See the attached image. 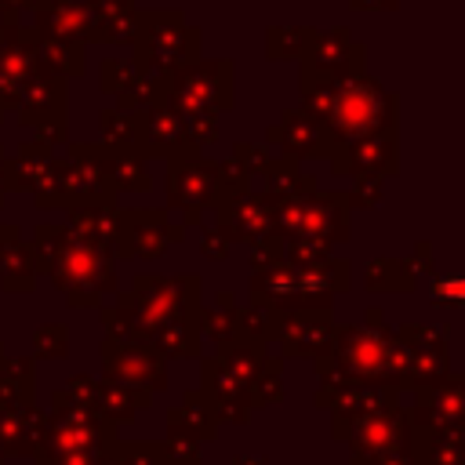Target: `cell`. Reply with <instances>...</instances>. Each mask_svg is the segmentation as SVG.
<instances>
[{"label":"cell","instance_id":"6da1fadb","mask_svg":"<svg viewBox=\"0 0 465 465\" xmlns=\"http://www.w3.org/2000/svg\"><path fill=\"white\" fill-rule=\"evenodd\" d=\"M203 309V283L196 272H134L131 287L116 294V302H102L98 316L105 338L127 345H153L160 356L196 360L200 331L196 316Z\"/></svg>","mask_w":465,"mask_h":465},{"label":"cell","instance_id":"7a4b0ae2","mask_svg":"<svg viewBox=\"0 0 465 465\" xmlns=\"http://www.w3.org/2000/svg\"><path fill=\"white\" fill-rule=\"evenodd\" d=\"M316 378H352V381H367V385H392V389H407V349L396 338V327L385 323L381 309H367L363 323H338L331 349L323 356L312 360Z\"/></svg>","mask_w":465,"mask_h":465},{"label":"cell","instance_id":"3957f363","mask_svg":"<svg viewBox=\"0 0 465 465\" xmlns=\"http://www.w3.org/2000/svg\"><path fill=\"white\" fill-rule=\"evenodd\" d=\"M302 98H305L302 109L323 120L334 149L371 134L396 131V94H389L378 80L363 73L327 84H302Z\"/></svg>","mask_w":465,"mask_h":465},{"label":"cell","instance_id":"277c9868","mask_svg":"<svg viewBox=\"0 0 465 465\" xmlns=\"http://www.w3.org/2000/svg\"><path fill=\"white\" fill-rule=\"evenodd\" d=\"M352 269L345 258L331 254L316 265H287L276 262L269 269L251 272L247 302L269 305L276 312H298V309H334V298L349 291Z\"/></svg>","mask_w":465,"mask_h":465},{"label":"cell","instance_id":"5b68a950","mask_svg":"<svg viewBox=\"0 0 465 465\" xmlns=\"http://www.w3.org/2000/svg\"><path fill=\"white\" fill-rule=\"evenodd\" d=\"M276 236L280 240H323L331 247L345 243L352 236V207L345 193L312 189L294 200H280L276 211Z\"/></svg>","mask_w":465,"mask_h":465},{"label":"cell","instance_id":"8992f818","mask_svg":"<svg viewBox=\"0 0 465 465\" xmlns=\"http://www.w3.org/2000/svg\"><path fill=\"white\" fill-rule=\"evenodd\" d=\"M47 280L62 291V298H65L69 309H87V305L98 309L105 302V294H116L120 291L116 265L102 251H94V247H87V243H80L73 236L62 247L58 262L51 265Z\"/></svg>","mask_w":465,"mask_h":465},{"label":"cell","instance_id":"52a82bcc","mask_svg":"<svg viewBox=\"0 0 465 465\" xmlns=\"http://www.w3.org/2000/svg\"><path fill=\"white\" fill-rule=\"evenodd\" d=\"M331 436L349 443V465H367L385 454H403L411 440V421L407 411H378L349 421H331Z\"/></svg>","mask_w":465,"mask_h":465},{"label":"cell","instance_id":"ba28073f","mask_svg":"<svg viewBox=\"0 0 465 465\" xmlns=\"http://www.w3.org/2000/svg\"><path fill=\"white\" fill-rule=\"evenodd\" d=\"M116 203V189L109 182L102 145L98 142H69V156H62L58 171V207H105Z\"/></svg>","mask_w":465,"mask_h":465},{"label":"cell","instance_id":"9c48e42d","mask_svg":"<svg viewBox=\"0 0 465 465\" xmlns=\"http://www.w3.org/2000/svg\"><path fill=\"white\" fill-rule=\"evenodd\" d=\"M196 58V33L182 25L178 15L156 11L142 22V36H138V73L145 80L167 76L182 65H189Z\"/></svg>","mask_w":465,"mask_h":465},{"label":"cell","instance_id":"30bf717a","mask_svg":"<svg viewBox=\"0 0 465 465\" xmlns=\"http://www.w3.org/2000/svg\"><path fill=\"white\" fill-rule=\"evenodd\" d=\"M203 207H214V160H203V153L167 160V211H178V222L196 229L203 222Z\"/></svg>","mask_w":465,"mask_h":465},{"label":"cell","instance_id":"8fae6325","mask_svg":"<svg viewBox=\"0 0 465 465\" xmlns=\"http://www.w3.org/2000/svg\"><path fill=\"white\" fill-rule=\"evenodd\" d=\"M73 240L102 251L109 262L131 258V207L105 203V207H73L65 211V222Z\"/></svg>","mask_w":465,"mask_h":465},{"label":"cell","instance_id":"7c38bea8","mask_svg":"<svg viewBox=\"0 0 465 465\" xmlns=\"http://www.w3.org/2000/svg\"><path fill=\"white\" fill-rule=\"evenodd\" d=\"M312 403L327 407L331 421H349V418H363V414L403 407L400 403V389H392V385H367V381H352V378H341V374L320 378Z\"/></svg>","mask_w":465,"mask_h":465},{"label":"cell","instance_id":"4fadbf2b","mask_svg":"<svg viewBox=\"0 0 465 465\" xmlns=\"http://www.w3.org/2000/svg\"><path fill=\"white\" fill-rule=\"evenodd\" d=\"M396 338L407 349V389L440 381L450 371V323H403Z\"/></svg>","mask_w":465,"mask_h":465},{"label":"cell","instance_id":"5bb4252c","mask_svg":"<svg viewBox=\"0 0 465 465\" xmlns=\"http://www.w3.org/2000/svg\"><path fill=\"white\" fill-rule=\"evenodd\" d=\"M102 378L134 385L142 392H163L167 389V356H160L153 345H127V341H102Z\"/></svg>","mask_w":465,"mask_h":465},{"label":"cell","instance_id":"9a60e30c","mask_svg":"<svg viewBox=\"0 0 465 465\" xmlns=\"http://www.w3.org/2000/svg\"><path fill=\"white\" fill-rule=\"evenodd\" d=\"M403 411L411 429H465V378L447 371L440 381L418 385L414 403Z\"/></svg>","mask_w":465,"mask_h":465},{"label":"cell","instance_id":"2e32d148","mask_svg":"<svg viewBox=\"0 0 465 465\" xmlns=\"http://www.w3.org/2000/svg\"><path fill=\"white\" fill-rule=\"evenodd\" d=\"M334 309H298V312H283L280 320V356L283 360H316L331 349L334 338Z\"/></svg>","mask_w":465,"mask_h":465},{"label":"cell","instance_id":"e0dca14e","mask_svg":"<svg viewBox=\"0 0 465 465\" xmlns=\"http://www.w3.org/2000/svg\"><path fill=\"white\" fill-rule=\"evenodd\" d=\"M276 211L280 200L269 193H243L222 207H214L218 222L214 229H222L232 243H251L262 236H276Z\"/></svg>","mask_w":465,"mask_h":465},{"label":"cell","instance_id":"ac0fdd59","mask_svg":"<svg viewBox=\"0 0 465 465\" xmlns=\"http://www.w3.org/2000/svg\"><path fill=\"white\" fill-rule=\"evenodd\" d=\"M396 131H385V134H371V138H360V142H349V145H338L331 153V171L334 174H345V178H392L396 174Z\"/></svg>","mask_w":465,"mask_h":465},{"label":"cell","instance_id":"d6986e66","mask_svg":"<svg viewBox=\"0 0 465 465\" xmlns=\"http://www.w3.org/2000/svg\"><path fill=\"white\" fill-rule=\"evenodd\" d=\"M363 73V47L349 40V33L334 29L309 44V58L302 65V84H327Z\"/></svg>","mask_w":465,"mask_h":465},{"label":"cell","instance_id":"ffe728a7","mask_svg":"<svg viewBox=\"0 0 465 465\" xmlns=\"http://www.w3.org/2000/svg\"><path fill=\"white\" fill-rule=\"evenodd\" d=\"M269 145H280L283 156L291 160H309V156H331V134L323 127V120H316L309 109H287L283 120L276 127H269L265 134Z\"/></svg>","mask_w":465,"mask_h":465},{"label":"cell","instance_id":"44dd1931","mask_svg":"<svg viewBox=\"0 0 465 465\" xmlns=\"http://www.w3.org/2000/svg\"><path fill=\"white\" fill-rule=\"evenodd\" d=\"M142 156H160V160H174V156H185V153H196L185 138V127L182 120L160 102V98H149V105L142 109Z\"/></svg>","mask_w":465,"mask_h":465},{"label":"cell","instance_id":"7402d4cb","mask_svg":"<svg viewBox=\"0 0 465 465\" xmlns=\"http://www.w3.org/2000/svg\"><path fill=\"white\" fill-rule=\"evenodd\" d=\"M200 392L211 400L218 425H247L251 414H254L251 400H247V389L240 381H232L229 374H222L211 356L200 360Z\"/></svg>","mask_w":465,"mask_h":465},{"label":"cell","instance_id":"603a6c76","mask_svg":"<svg viewBox=\"0 0 465 465\" xmlns=\"http://www.w3.org/2000/svg\"><path fill=\"white\" fill-rule=\"evenodd\" d=\"M47 432V411L33 407H0V450L4 458H36Z\"/></svg>","mask_w":465,"mask_h":465},{"label":"cell","instance_id":"cb8c5ba5","mask_svg":"<svg viewBox=\"0 0 465 465\" xmlns=\"http://www.w3.org/2000/svg\"><path fill=\"white\" fill-rule=\"evenodd\" d=\"M218 429L222 425L214 418V407L200 389H189L182 396V403L167 411V436H182V440H193V443H211V440H218Z\"/></svg>","mask_w":465,"mask_h":465},{"label":"cell","instance_id":"d4e9b609","mask_svg":"<svg viewBox=\"0 0 465 465\" xmlns=\"http://www.w3.org/2000/svg\"><path fill=\"white\" fill-rule=\"evenodd\" d=\"M411 465H465V429H411Z\"/></svg>","mask_w":465,"mask_h":465},{"label":"cell","instance_id":"484cf974","mask_svg":"<svg viewBox=\"0 0 465 465\" xmlns=\"http://www.w3.org/2000/svg\"><path fill=\"white\" fill-rule=\"evenodd\" d=\"M167 207H131V258H160L171 243Z\"/></svg>","mask_w":465,"mask_h":465},{"label":"cell","instance_id":"4316f807","mask_svg":"<svg viewBox=\"0 0 465 465\" xmlns=\"http://www.w3.org/2000/svg\"><path fill=\"white\" fill-rule=\"evenodd\" d=\"M149 400H153V392H142L134 385H120V381H109V378H98V414L109 425H116V429L131 425L142 411H149Z\"/></svg>","mask_w":465,"mask_h":465},{"label":"cell","instance_id":"83f0119b","mask_svg":"<svg viewBox=\"0 0 465 465\" xmlns=\"http://www.w3.org/2000/svg\"><path fill=\"white\" fill-rule=\"evenodd\" d=\"M102 160H105V171H109V182H113L116 193H149V185H153L149 156H142L138 149H109V145H102Z\"/></svg>","mask_w":465,"mask_h":465},{"label":"cell","instance_id":"f1b7e54d","mask_svg":"<svg viewBox=\"0 0 465 465\" xmlns=\"http://www.w3.org/2000/svg\"><path fill=\"white\" fill-rule=\"evenodd\" d=\"M36 363L33 356H7L0 363V407H33Z\"/></svg>","mask_w":465,"mask_h":465},{"label":"cell","instance_id":"f546056e","mask_svg":"<svg viewBox=\"0 0 465 465\" xmlns=\"http://www.w3.org/2000/svg\"><path fill=\"white\" fill-rule=\"evenodd\" d=\"M258 174H262V185H265L262 193H269L276 200H294V196H305V193L316 189V182L309 174H302L298 160H291V156H272Z\"/></svg>","mask_w":465,"mask_h":465},{"label":"cell","instance_id":"4dcf8cb0","mask_svg":"<svg viewBox=\"0 0 465 465\" xmlns=\"http://www.w3.org/2000/svg\"><path fill=\"white\" fill-rule=\"evenodd\" d=\"M418 276L411 272L407 258H371L363 269V287L367 291H385V294H403L414 291Z\"/></svg>","mask_w":465,"mask_h":465},{"label":"cell","instance_id":"1f68e13d","mask_svg":"<svg viewBox=\"0 0 465 465\" xmlns=\"http://www.w3.org/2000/svg\"><path fill=\"white\" fill-rule=\"evenodd\" d=\"M36 280L40 276H36V265L29 258L25 240H18V243H11V247L0 251V287L7 294H29L36 287Z\"/></svg>","mask_w":465,"mask_h":465},{"label":"cell","instance_id":"d6a6232c","mask_svg":"<svg viewBox=\"0 0 465 465\" xmlns=\"http://www.w3.org/2000/svg\"><path fill=\"white\" fill-rule=\"evenodd\" d=\"M280 320H283V312H276L269 305H254V302L236 305V331H240L243 341L272 345L276 334H280Z\"/></svg>","mask_w":465,"mask_h":465},{"label":"cell","instance_id":"836d02e7","mask_svg":"<svg viewBox=\"0 0 465 465\" xmlns=\"http://www.w3.org/2000/svg\"><path fill=\"white\" fill-rule=\"evenodd\" d=\"M69 243V229L65 225H58V222H40L33 232H29V258H33V265H36V276H47L51 272V265L58 262V254H62V247Z\"/></svg>","mask_w":465,"mask_h":465},{"label":"cell","instance_id":"e575fe53","mask_svg":"<svg viewBox=\"0 0 465 465\" xmlns=\"http://www.w3.org/2000/svg\"><path fill=\"white\" fill-rule=\"evenodd\" d=\"M102 145H109V149H138L142 145V113L105 109L102 113Z\"/></svg>","mask_w":465,"mask_h":465},{"label":"cell","instance_id":"d590c367","mask_svg":"<svg viewBox=\"0 0 465 465\" xmlns=\"http://www.w3.org/2000/svg\"><path fill=\"white\" fill-rule=\"evenodd\" d=\"M142 454L149 465H200V443L182 436H163L153 443H142Z\"/></svg>","mask_w":465,"mask_h":465},{"label":"cell","instance_id":"8d00e7d4","mask_svg":"<svg viewBox=\"0 0 465 465\" xmlns=\"http://www.w3.org/2000/svg\"><path fill=\"white\" fill-rule=\"evenodd\" d=\"M196 331H200V338H207L214 349L240 341V331H236V305H232V309H222V305L200 309V316H196Z\"/></svg>","mask_w":465,"mask_h":465},{"label":"cell","instance_id":"74e56055","mask_svg":"<svg viewBox=\"0 0 465 465\" xmlns=\"http://www.w3.org/2000/svg\"><path fill=\"white\" fill-rule=\"evenodd\" d=\"M247 400H251V411H258V407H269V403H280V400H283V356H269V360H265L262 374L251 381Z\"/></svg>","mask_w":465,"mask_h":465},{"label":"cell","instance_id":"f35d334b","mask_svg":"<svg viewBox=\"0 0 465 465\" xmlns=\"http://www.w3.org/2000/svg\"><path fill=\"white\" fill-rule=\"evenodd\" d=\"M243 193H251V174L232 156L229 160H214V207L236 200Z\"/></svg>","mask_w":465,"mask_h":465},{"label":"cell","instance_id":"ab89813d","mask_svg":"<svg viewBox=\"0 0 465 465\" xmlns=\"http://www.w3.org/2000/svg\"><path fill=\"white\" fill-rule=\"evenodd\" d=\"M33 360H65L69 356V327L65 323H40L33 331Z\"/></svg>","mask_w":465,"mask_h":465},{"label":"cell","instance_id":"60d3db41","mask_svg":"<svg viewBox=\"0 0 465 465\" xmlns=\"http://www.w3.org/2000/svg\"><path fill=\"white\" fill-rule=\"evenodd\" d=\"M331 254H334L331 243L302 236V240H283V258L280 262H287V265H316V262H323Z\"/></svg>","mask_w":465,"mask_h":465},{"label":"cell","instance_id":"b9f144b4","mask_svg":"<svg viewBox=\"0 0 465 465\" xmlns=\"http://www.w3.org/2000/svg\"><path fill=\"white\" fill-rule=\"evenodd\" d=\"M429 302L436 309H461L465 283L458 276H429Z\"/></svg>","mask_w":465,"mask_h":465},{"label":"cell","instance_id":"7bdbcfd3","mask_svg":"<svg viewBox=\"0 0 465 465\" xmlns=\"http://www.w3.org/2000/svg\"><path fill=\"white\" fill-rule=\"evenodd\" d=\"M283 258V240L280 236H262V240H251L247 243V262H251V272L258 269H269Z\"/></svg>","mask_w":465,"mask_h":465},{"label":"cell","instance_id":"ee69618b","mask_svg":"<svg viewBox=\"0 0 465 465\" xmlns=\"http://www.w3.org/2000/svg\"><path fill=\"white\" fill-rule=\"evenodd\" d=\"M345 196H349V207H378L385 196V182L381 178H356Z\"/></svg>","mask_w":465,"mask_h":465},{"label":"cell","instance_id":"f6af8a7d","mask_svg":"<svg viewBox=\"0 0 465 465\" xmlns=\"http://www.w3.org/2000/svg\"><path fill=\"white\" fill-rule=\"evenodd\" d=\"M232 160L247 171V174H258L269 160H272V153H269V145H254V142H240L236 149H232Z\"/></svg>","mask_w":465,"mask_h":465},{"label":"cell","instance_id":"bcb514c9","mask_svg":"<svg viewBox=\"0 0 465 465\" xmlns=\"http://www.w3.org/2000/svg\"><path fill=\"white\" fill-rule=\"evenodd\" d=\"M200 254H203V258H211V262H225V258L232 254V240H229L222 229H214V225H211V229H203V232H200Z\"/></svg>","mask_w":465,"mask_h":465},{"label":"cell","instance_id":"7dc6e473","mask_svg":"<svg viewBox=\"0 0 465 465\" xmlns=\"http://www.w3.org/2000/svg\"><path fill=\"white\" fill-rule=\"evenodd\" d=\"M407 265H411V272H414L418 280H429V276H436L432 243H429V240H418V243H414V251H411V258H407Z\"/></svg>","mask_w":465,"mask_h":465},{"label":"cell","instance_id":"c3c4849f","mask_svg":"<svg viewBox=\"0 0 465 465\" xmlns=\"http://www.w3.org/2000/svg\"><path fill=\"white\" fill-rule=\"evenodd\" d=\"M18 240H22V229L11 225V222H0V251L11 247V243H18Z\"/></svg>","mask_w":465,"mask_h":465},{"label":"cell","instance_id":"681fc988","mask_svg":"<svg viewBox=\"0 0 465 465\" xmlns=\"http://www.w3.org/2000/svg\"><path fill=\"white\" fill-rule=\"evenodd\" d=\"M367 465H411V458H407V450H403V454H385V458H374V461H367Z\"/></svg>","mask_w":465,"mask_h":465},{"label":"cell","instance_id":"f907efd6","mask_svg":"<svg viewBox=\"0 0 465 465\" xmlns=\"http://www.w3.org/2000/svg\"><path fill=\"white\" fill-rule=\"evenodd\" d=\"M232 465H269V458H265V454H262V458H258V454H236Z\"/></svg>","mask_w":465,"mask_h":465},{"label":"cell","instance_id":"816d5d0a","mask_svg":"<svg viewBox=\"0 0 465 465\" xmlns=\"http://www.w3.org/2000/svg\"><path fill=\"white\" fill-rule=\"evenodd\" d=\"M4 160H7V156L0 153V207H4V200H7V189H4Z\"/></svg>","mask_w":465,"mask_h":465},{"label":"cell","instance_id":"f5cc1de1","mask_svg":"<svg viewBox=\"0 0 465 465\" xmlns=\"http://www.w3.org/2000/svg\"><path fill=\"white\" fill-rule=\"evenodd\" d=\"M4 360H7V352H4V341H0V363H4Z\"/></svg>","mask_w":465,"mask_h":465},{"label":"cell","instance_id":"db71d44e","mask_svg":"<svg viewBox=\"0 0 465 465\" xmlns=\"http://www.w3.org/2000/svg\"><path fill=\"white\" fill-rule=\"evenodd\" d=\"M0 465H4V450H0Z\"/></svg>","mask_w":465,"mask_h":465}]
</instances>
